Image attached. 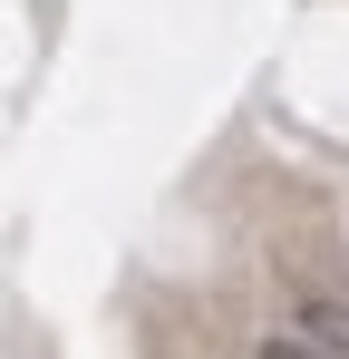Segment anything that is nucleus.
<instances>
[{
	"label": "nucleus",
	"instance_id": "1",
	"mask_svg": "<svg viewBox=\"0 0 349 359\" xmlns=\"http://www.w3.org/2000/svg\"><path fill=\"white\" fill-rule=\"evenodd\" d=\"M282 330H301V340H320L330 359H349V301L310 292V282H282Z\"/></svg>",
	"mask_w": 349,
	"mask_h": 359
},
{
	"label": "nucleus",
	"instance_id": "2",
	"mask_svg": "<svg viewBox=\"0 0 349 359\" xmlns=\"http://www.w3.org/2000/svg\"><path fill=\"white\" fill-rule=\"evenodd\" d=\"M252 359H330V350L301 340V330H262V350H252Z\"/></svg>",
	"mask_w": 349,
	"mask_h": 359
}]
</instances>
